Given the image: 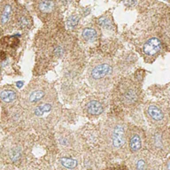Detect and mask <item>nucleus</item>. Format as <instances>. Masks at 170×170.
I'll use <instances>...</instances> for the list:
<instances>
[{"label":"nucleus","mask_w":170,"mask_h":170,"mask_svg":"<svg viewBox=\"0 0 170 170\" xmlns=\"http://www.w3.org/2000/svg\"><path fill=\"white\" fill-rule=\"evenodd\" d=\"M35 43L36 45L37 64H44V68L64 58L74 44L73 37L65 33L38 35Z\"/></svg>","instance_id":"f257e3e1"},{"label":"nucleus","mask_w":170,"mask_h":170,"mask_svg":"<svg viewBox=\"0 0 170 170\" xmlns=\"http://www.w3.org/2000/svg\"><path fill=\"white\" fill-rule=\"evenodd\" d=\"M143 78L138 75H130L122 78L113 90V101L122 110H133L143 101Z\"/></svg>","instance_id":"f03ea898"},{"label":"nucleus","mask_w":170,"mask_h":170,"mask_svg":"<svg viewBox=\"0 0 170 170\" xmlns=\"http://www.w3.org/2000/svg\"><path fill=\"white\" fill-rule=\"evenodd\" d=\"M115 68L112 60L98 57L90 62L87 70L89 84L97 90L105 91L114 82Z\"/></svg>","instance_id":"7ed1b4c3"},{"label":"nucleus","mask_w":170,"mask_h":170,"mask_svg":"<svg viewBox=\"0 0 170 170\" xmlns=\"http://www.w3.org/2000/svg\"><path fill=\"white\" fill-rule=\"evenodd\" d=\"M60 114V105L54 89L51 90L48 96L41 102L32 108L27 109V121L34 122L35 124L50 123L57 121Z\"/></svg>","instance_id":"20e7f679"},{"label":"nucleus","mask_w":170,"mask_h":170,"mask_svg":"<svg viewBox=\"0 0 170 170\" xmlns=\"http://www.w3.org/2000/svg\"><path fill=\"white\" fill-rule=\"evenodd\" d=\"M46 81L36 78L27 85L21 93V105L25 108L30 109L43 99H44L52 89Z\"/></svg>","instance_id":"39448f33"},{"label":"nucleus","mask_w":170,"mask_h":170,"mask_svg":"<svg viewBox=\"0 0 170 170\" xmlns=\"http://www.w3.org/2000/svg\"><path fill=\"white\" fill-rule=\"evenodd\" d=\"M150 150L158 155L166 156L170 152V128L152 127L145 135Z\"/></svg>","instance_id":"423d86ee"},{"label":"nucleus","mask_w":170,"mask_h":170,"mask_svg":"<svg viewBox=\"0 0 170 170\" xmlns=\"http://www.w3.org/2000/svg\"><path fill=\"white\" fill-rule=\"evenodd\" d=\"M136 46L143 60L149 64L155 61L158 57L167 52L160 40L149 35H139Z\"/></svg>","instance_id":"0eeeda50"},{"label":"nucleus","mask_w":170,"mask_h":170,"mask_svg":"<svg viewBox=\"0 0 170 170\" xmlns=\"http://www.w3.org/2000/svg\"><path fill=\"white\" fill-rule=\"evenodd\" d=\"M143 114L151 127H165L169 124L165 101L147 102L143 106Z\"/></svg>","instance_id":"6e6552de"},{"label":"nucleus","mask_w":170,"mask_h":170,"mask_svg":"<svg viewBox=\"0 0 170 170\" xmlns=\"http://www.w3.org/2000/svg\"><path fill=\"white\" fill-rule=\"evenodd\" d=\"M105 132L108 136L111 145L114 149L122 148L127 142L126 127L122 120L108 119L105 124Z\"/></svg>","instance_id":"1a4fd4ad"},{"label":"nucleus","mask_w":170,"mask_h":170,"mask_svg":"<svg viewBox=\"0 0 170 170\" xmlns=\"http://www.w3.org/2000/svg\"><path fill=\"white\" fill-rule=\"evenodd\" d=\"M144 132L142 129L134 124L129 123L126 128V138L128 139L129 148L132 153L139 152L144 143Z\"/></svg>","instance_id":"9d476101"},{"label":"nucleus","mask_w":170,"mask_h":170,"mask_svg":"<svg viewBox=\"0 0 170 170\" xmlns=\"http://www.w3.org/2000/svg\"><path fill=\"white\" fill-rule=\"evenodd\" d=\"M105 104L98 97H89L83 105V111L85 114L90 118H96L105 112Z\"/></svg>","instance_id":"9b49d317"},{"label":"nucleus","mask_w":170,"mask_h":170,"mask_svg":"<svg viewBox=\"0 0 170 170\" xmlns=\"http://www.w3.org/2000/svg\"><path fill=\"white\" fill-rule=\"evenodd\" d=\"M13 19V7L10 4H6L0 14V27L3 30H7Z\"/></svg>","instance_id":"f8f14e48"},{"label":"nucleus","mask_w":170,"mask_h":170,"mask_svg":"<svg viewBox=\"0 0 170 170\" xmlns=\"http://www.w3.org/2000/svg\"><path fill=\"white\" fill-rule=\"evenodd\" d=\"M20 39L16 35H6L4 36L1 41V46L2 50L6 52H11V51H15L20 45Z\"/></svg>","instance_id":"ddd939ff"},{"label":"nucleus","mask_w":170,"mask_h":170,"mask_svg":"<svg viewBox=\"0 0 170 170\" xmlns=\"http://www.w3.org/2000/svg\"><path fill=\"white\" fill-rule=\"evenodd\" d=\"M99 36V33L97 28L92 26H88V27H83L81 34V37L84 42L87 43H91V42L96 41Z\"/></svg>","instance_id":"4468645a"},{"label":"nucleus","mask_w":170,"mask_h":170,"mask_svg":"<svg viewBox=\"0 0 170 170\" xmlns=\"http://www.w3.org/2000/svg\"><path fill=\"white\" fill-rule=\"evenodd\" d=\"M18 98V93L14 89H4L0 90V100L6 104H12Z\"/></svg>","instance_id":"2eb2a0df"},{"label":"nucleus","mask_w":170,"mask_h":170,"mask_svg":"<svg viewBox=\"0 0 170 170\" xmlns=\"http://www.w3.org/2000/svg\"><path fill=\"white\" fill-rule=\"evenodd\" d=\"M38 10L42 14H50L55 9L54 0H40L38 2Z\"/></svg>","instance_id":"dca6fc26"},{"label":"nucleus","mask_w":170,"mask_h":170,"mask_svg":"<svg viewBox=\"0 0 170 170\" xmlns=\"http://www.w3.org/2000/svg\"><path fill=\"white\" fill-rule=\"evenodd\" d=\"M16 24L20 29H26L29 28L32 25V21L29 18V16H27V14H19V16L17 17V21Z\"/></svg>","instance_id":"f3484780"},{"label":"nucleus","mask_w":170,"mask_h":170,"mask_svg":"<svg viewBox=\"0 0 170 170\" xmlns=\"http://www.w3.org/2000/svg\"><path fill=\"white\" fill-rule=\"evenodd\" d=\"M134 169L135 170H154L151 166L150 165V162L144 158L140 157L136 161H134Z\"/></svg>","instance_id":"a211bd4d"},{"label":"nucleus","mask_w":170,"mask_h":170,"mask_svg":"<svg viewBox=\"0 0 170 170\" xmlns=\"http://www.w3.org/2000/svg\"><path fill=\"white\" fill-rule=\"evenodd\" d=\"M60 163L61 164L63 168L67 169H75L78 166V161L77 160L70 158V157H62L60 159Z\"/></svg>","instance_id":"6ab92c4d"},{"label":"nucleus","mask_w":170,"mask_h":170,"mask_svg":"<svg viewBox=\"0 0 170 170\" xmlns=\"http://www.w3.org/2000/svg\"><path fill=\"white\" fill-rule=\"evenodd\" d=\"M97 24H98V26L104 27L106 29V28L107 29L113 28V21L106 16H102V17L98 18L97 19Z\"/></svg>","instance_id":"aec40b11"},{"label":"nucleus","mask_w":170,"mask_h":170,"mask_svg":"<svg viewBox=\"0 0 170 170\" xmlns=\"http://www.w3.org/2000/svg\"><path fill=\"white\" fill-rule=\"evenodd\" d=\"M80 21V17L76 14H72L68 18L67 24L68 27H75Z\"/></svg>","instance_id":"412c9836"},{"label":"nucleus","mask_w":170,"mask_h":170,"mask_svg":"<svg viewBox=\"0 0 170 170\" xmlns=\"http://www.w3.org/2000/svg\"><path fill=\"white\" fill-rule=\"evenodd\" d=\"M163 95L166 97L165 101H169L170 102V83H168L163 90Z\"/></svg>","instance_id":"4be33fe9"},{"label":"nucleus","mask_w":170,"mask_h":170,"mask_svg":"<svg viewBox=\"0 0 170 170\" xmlns=\"http://www.w3.org/2000/svg\"><path fill=\"white\" fill-rule=\"evenodd\" d=\"M107 170H129L128 168H126L125 166H116V167H113V168H110Z\"/></svg>","instance_id":"5701e85b"},{"label":"nucleus","mask_w":170,"mask_h":170,"mask_svg":"<svg viewBox=\"0 0 170 170\" xmlns=\"http://www.w3.org/2000/svg\"><path fill=\"white\" fill-rule=\"evenodd\" d=\"M164 168L166 170H170V159H168L164 165Z\"/></svg>","instance_id":"b1692460"},{"label":"nucleus","mask_w":170,"mask_h":170,"mask_svg":"<svg viewBox=\"0 0 170 170\" xmlns=\"http://www.w3.org/2000/svg\"><path fill=\"white\" fill-rule=\"evenodd\" d=\"M0 75H1V68H0Z\"/></svg>","instance_id":"393cba45"},{"label":"nucleus","mask_w":170,"mask_h":170,"mask_svg":"<svg viewBox=\"0 0 170 170\" xmlns=\"http://www.w3.org/2000/svg\"><path fill=\"white\" fill-rule=\"evenodd\" d=\"M169 128H170V127H169Z\"/></svg>","instance_id":"a878e982"}]
</instances>
